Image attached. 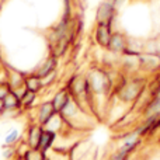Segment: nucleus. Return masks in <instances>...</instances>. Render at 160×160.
Wrapping results in <instances>:
<instances>
[{
	"mask_svg": "<svg viewBox=\"0 0 160 160\" xmlns=\"http://www.w3.org/2000/svg\"><path fill=\"white\" fill-rule=\"evenodd\" d=\"M4 114V107H3V101L0 100V115H3Z\"/></svg>",
	"mask_w": 160,
	"mask_h": 160,
	"instance_id": "4be33fe9",
	"label": "nucleus"
},
{
	"mask_svg": "<svg viewBox=\"0 0 160 160\" xmlns=\"http://www.w3.org/2000/svg\"><path fill=\"white\" fill-rule=\"evenodd\" d=\"M58 66H59V58H56V56L48 53L47 58H45L44 61L39 62L32 72L35 73L37 76H39L41 79H45L47 76L58 72Z\"/></svg>",
	"mask_w": 160,
	"mask_h": 160,
	"instance_id": "6e6552de",
	"label": "nucleus"
},
{
	"mask_svg": "<svg viewBox=\"0 0 160 160\" xmlns=\"http://www.w3.org/2000/svg\"><path fill=\"white\" fill-rule=\"evenodd\" d=\"M13 160H25V159H24V156H14Z\"/></svg>",
	"mask_w": 160,
	"mask_h": 160,
	"instance_id": "5701e85b",
	"label": "nucleus"
},
{
	"mask_svg": "<svg viewBox=\"0 0 160 160\" xmlns=\"http://www.w3.org/2000/svg\"><path fill=\"white\" fill-rule=\"evenodd\" d=\"M8 93H10V87L7 83H0V100L4 98Z\"/></svg>",
	"mask_w": 160,
	"mask_h": 160,
	"instance_id": "aec40b11",
	"label": "nucleus"
},
{
	"mask_svg": "<svg viewBox=\"0 0 160 160\" xmlns=\"http://www.w3.org/2000/svg\"><path fill=\"white\" fill-rule=\"evenodd\" d=\"M47 160H70V156L69 152L52 148L49 152H47Z\"/></svg>",
	"mask_w": 160,
	"mask_h": 160,
	"instance_id": "f3484780",
	"label": "nucleus"
},
{
	"mask_svg": "<svg viewBox=\"0 0 160 160\" xmlns=\"http://www.w3.org/2000/svg\"><path fill=\"white\" fill-rule=\"evenodd\" d=\"M56 138H58V133H55L53 131H49L47 128H44L41 132V138H39V142H38V148L37 149L41 150V152L47 153L55 146V142H56Z\"/></svg>",
	"mask_w": 160,
	"mask_h": 160,
	"instance_id": "f8f14e48",
	"label": "nucleus"
},
{
	"mask_svg": "<svg viewBox=\"0 0 160 160\" xmlns=\"http://www.w3.org/2000/svg\"><path fill=\"white\" fill-rule=\"evenodd\" d=\"M86 75V80L90 87V91L96 101V114L98 111V102L102 101L107 104L114 94V82L115 79L112 78L110 70H107L102 66H91Z\"/></svg>",
	"mask_w": 160,
	"mask_h": 160,
	"instance_id": "f03ea898",
	"label": "nucleus"
},
{
	"mask_svg": "<svg viewBox=\"0 0 160 160\" xmlns=\"http://www.w3.org/2000/svg\"><path fill=\"white\" fill-rule=\"evenodd\" d=\"M25 160H47V153L41 152L38 149H28L24 155Z\"/></svg>",
	"mask_w": 160,
	"mask_h": 160,
	"instance_id": "a211bd4d",
	"label": "nucleus"
},
{
	"mask_svg": "<svg viewBox=\"0 0 160 160\" xmlns=\"http://www.w3.org/2000/svg\"><path fill=\"white\" fill-rule=\"evenodd\" d=\"M118 18V10L111 0H101L96 7L94 21L96 24H111L114 25Z\"/></svg>",
	"mask_w": 160,
	"mask_h": 160,
	"instance_id": "7ed1b4c3",
	"label": "nucleus"
},
{
	"mask_svg": "<svg viewBox=\"0 0 160 160\" xmlns=\"http://www.w3.org/2000/svg\"><path fill=\"white\" fill-rule=\"evenodd\" d=\"M160 70V53L142 52L139 55V73H155Z\"/></svg>",
	"mask_w": 160,
	"mask_h": 160,
	"instance_id": "39448f33",
	"label": "nucleus"
},
{
	"mask_svg": "<svg viewBox=\"0 0 160 160\" xmlns=\"http://www.w3.org/2000/svg\"><path fill=\"white\" fill-rule=\"evenodd\" d=\"M114 31H115L114 30V25H111V24H96L94 31H93L94 44L105 51Z\"/></svg>",
	"mask_w": 160,
	"mask_h": 160,
	"instance_id": "423d86ee",
	"label": "nucleus"
},
{
	"mask_svg": "<svg viewBox=\"0 0 160 160\" xmlns=\"http://www.w3.org/2000/svg\"><path fill=\"white\" fill-rule=\"evenodd\" d=\"M70 100H72V97H70L69 91L66 90L65 86H62L61 88H58V90L52 94V97H51V102H52V105H53L56 112H61V111L65 108V105H66Z\"/></svg>",
	"mask_w": 160,
	"mask_h": 160,
	"instance_id": "9b49d317",
	"label": "nucleus"
},
{
	"mask_svg": "<svg viewBox=\"0 0 160 160\" xmlns=\"http://www.w3.org/2000/svg\"><path fill=\"white\" fill-rule=\"evenodd\" d=\"M39 94L32 93V91L25 90L24 93L20 96V105H21V111H31L37 107Z\"/></svg>",
	"mask_w": 160,
	"mask_h": 160,
	"instance_id": "4468645a",
	"label": "nucleus"
},
{
	"mask_svg": "<svg viewBox=\"0 0 160 160\" xmlns=\"http://www.w3.org/2000/svg\"><path fill=\"white\" fill-rule=\"evenodd\" d=\"M44 128L41 127L37 122H30V125L27 127V131H25V139L27 145L30 146V149H37L38 148V142L39 138H41V132Z\"/></svg>",
	"mask_w": 160,
	"mask_h": 160,
	"instance_id": "9d476101",
	"label": "nucleus"
},
{
	"mask_svg": "<svg viewBox=\"0 0 160 160\" xmlns=\"http://www.w3.org/2000/svg\"><path fill=\"white\" fill-rule=\"evenodd\" d=\"M20 138H21L20 129H17V128H11V129L7 131V133L4 135L3 145H4V146H16V145L20 142Z\"/></svg>",
	"mask_w": 160,
	"mask_h": 160,
	"instance_id": "dca6fc26",
	"label": "nucleus"
},
{
	"mask_svg": "<svg viewBox=\"0 0 160 160\" xmlns=\"http://www.w3.org/2000/svg\"><path fill=\"white\" fill-rule=\"evenodd\" d=\"M24 87H25V90L32 91V93H37V94H39L41 91L45 90L42 79L39 78V76H37L34 72H30V73H27V75H25Z\"/></svg>",
	"mask_w": 160,
	"mask_h": 160,
	"instance_id": "ddd939ff",
	"label": "nucleus"
},
{
	"mask_svg": "<svg viewBox=\"0 0 160 160\" xmlns=\"http://www.w3.org/2000/svg\"><path fill=\"white\" fill-rule=\"evenodd\" d=\"M25 75H27V72H22L17 68L7 65V84L11 91H17L18 88L24 87Z\"/></svg>",
	"mask_w": 160,
	"mask_h": 160,
	"instance_id": "1a4fd4ad",
	"label": "nucleus"
},
{
	"mask_svg": "<svg viewBox=\"0 0 160 160\" xmlns=\"http://www.w3.org/2000/svg\"><path fill=\"white\" fill-rule=\"evenodd\" d=\"M128 39H129V37L122 30H115L112 32V35H111V39H110V42H108V47L105 48V51L118 58V56H121L122 53L127 51Z\"/></svg>",
	"mask_w": 160,
	"mask_h": 160,
	"instance_id": "20e7f679",
	"label": "nucleus"
},
{
	"mask_svg": "<svg viewBox=\"0 0 160 160\" xmlns=\"http://www.w3.org/2000/svg\"><path fill=\"white\" fill-rule=\"evenodd\" d=\"M156 39V47H158V53H160V37H158Z\"/></svg>",
	"mask_w": 160,
	"mask_h": 160,
	"instance_id": "412c9836",
	"label": "nucleus"
},
{
	"mask_svg": "<svg viewBox=\"0 0 160 160\" xmlns=\"http://www.w3.org/2000/svg\"><path fill=\"white\" fill-rule=\"evenodd\" d=\"M14 156H16L14 146H3V158L6 160H13Z\"/></svg>",
	"mask_w": 160,
	"mask_h": 160,
	"instance_id": "6ab92c4d",
	"label": "nucleus"
},
{
	"mask_svg": "<svg viewBox=\"0 0 160 160\" xmlns=\"http://www.w3.org/2000/svg\"><path fill=\"white\" fill-rule=\"evenodd\" d=\"M148 87V79L145 75H121L117 76L114 82V94L112 98L118 102L124 104L125 107L132 108L133 104L138 101Z\"/></svg>",
	"mask_w": 160,
	"mask_h": 160,
	"instance_id": "f257e3e1",
	"label": "nucleus"
},
{
	"mask_svg": "<svg viewBox=\"0 0 160 160\" xmlns=\"http://www.w3.org/2000/svg\"><path fill=\"white\" fill-rule=\"evenodd\" d=\"M78 2H83V0H78Z\"/></svg>",
	"mask_w": 160,
	"mask_h": 160,
	"instance_id": "b1692460",
	"label": "nucleus"
},
{
	"mask_svg": "<svg viewBox=\"0 0 160 160\" xmlns=\"http://www.w3.org/2000/svg\"><path fill=\"white\" fill-rule=\"evenodd\" d=\"M34 110H35V118H34L32 121L37 122V124H39L42 128H44L45 125L48 124V121L56 114V111H55V108H53L51 100L41 101Z\"/></svg>",
	"mask_w": 160,
	"mask_h": 160,
	"instance_id": "0eeeda50",
	"label": "nucleus"
},
{
	"mask_svg": "<svg viewBox=\"0 0 160 160\" xmlns=\"http://www.w3.org/2000/svg\"><path fill=\"white\" fill-rule=\"evenodd\" d=\"M3 107H4V112H14V111H21V105H20V97L17 96L14 91L10 90V93L2 100Z\"/></svg>",
	"mask_w": 160,
	"mask_h": 160,
	"instance_id": "2eb2a0df",
	"label": "nucleus"
}]
</instances>
